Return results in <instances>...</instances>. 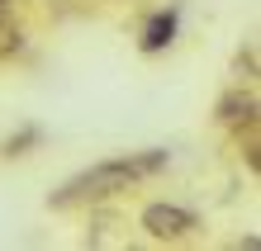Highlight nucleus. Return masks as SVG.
<instances>
[{"label":"nucleus","instance_id":"4","mask_svg":"<svg viewBox=\"0 0 261 251\" xmlns=\"http://www.w3.org/2000/svg\"><path fill=\"white\" fill-rule=\"evenodd\" d=\"M219 123H233V128H256V95L247 90H228L219 100Z\"/></svg>","mask_w":261,"mask_h":251},{"label":"nucleus","instance_id":"6","mask_svg":"<svg viewBox=\"0 0 261 251\" xmlns=\"http://www.w3.org/2000/svg\"><path fill=\"white\" fill-rule=\"evenodd\" d=\"M238 71H247V81L256 76V48H252V43H247V52L238 57Z\"/></svg>","mask_w":261,"mask_h":251},{"label":"nucleus","instance_id":"7","mask_svg":"<svg viewBox=\"0 0 261 251\" xmlns=\"http://www.w3.org/2000/svg\"><path fill=\"white\" fill-rule=\"evenodd\" d=\"M5 10H10V0H0V14H5Z\"/></svg>","mask_w":261,"mask_h":251},{"label":"nucleus","instance_id":"2","mask_svg":"<svg viewBox=\"0 0 261 251\" xmlns=\"http://www.w3.org/2000/svg\"><path fill=\"white\" fill-rule=\"evenodd\" d=\"M143 232L157 242H176V237H190V232L199 228V213L186 209V204H147L143 209Z\"/></svg>","mask_w":261,"mask_h":251},{"label":"nucleus","instance_id":"1","mask_svg":"<svg viewBox=\"0 0 261 251\" xmlns=\"http://www.w3.org/2000/svg\"><path fill=\"white\" fill-rule=\"evenodd\" d=\"M166 166V152H128V156H110V161H100V166H90L81 171V176H71L62 185V194H53V209H71V204H95V199H114V194H124L133 190L138 180H147V176H157V171Z\"/></svg>","mask_w":261,"mask_h":251},{"label":"nucleus","instance_id":"5","mask_svg":"<svg viewBox=\"0 0 261 251\" xmlns=\"http://www.w3.org/2000/svg\"><path fill=\"white\" fill-rule=\"evenodd\" d=\"M34 137H38V128H24L19 137H10V147H5V152H10V156H19V147H29Z\"/></svg>","mask_w":261,"mask_h":251},{"label":"nucleus","instance_id":"3","mask_svg":"<svg viewBox=\"0 0 261 251\" xmlns=\"http://www.w3.org/2000/svg\"><path fill=\"white\" fill-rule=\"evenodd\" d=\"M176 29H180V5H166V10H157V14L147 19L143 38H138V48H143L147 57L162 52V48H171V43H176Z\"/></svg>","mask_w":261,"mask_h":251}]
</instances>
